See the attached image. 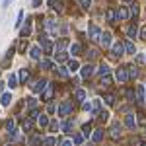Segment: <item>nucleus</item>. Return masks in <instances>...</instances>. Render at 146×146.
Masks as SVG:
<instances>
[{
  "label": "nucleus",
  "mask_w": 146,
  "mask_h": 146,
  "mask_svg": "<svg viewBox=\"0 0 146 146\" xmlns=\"http://www.w3.org/2000/svg\"><path fill=\"white\" fill-rule=\"evenodd\" d=\"M115 78L119 80L121 84H123V82H127V80H129V76H127V68H117V72H115Z\"/></svg>",
  "instance_id": "f257e3e1"
},
{
  "label": "nucleus",
  "mask_w": 146,
  "mask_h": 146,
  "mask_svg": "<svg viewBox=\"0 0 146 146\" xmlns=\"http://www.w3.org/2000/svg\"><path fill=\"white\" fill-rule=\"evenodd\" d=\"M121 131H123V125L121 123H113L111 125V136L113 138H119V136H121Z\"/></svg>",
  "instance_id": "f03ea898"
},
{
  "label": "nucleus",
  "mask_w": 146,
  "mask_h": 146,
  "mask_svg": "<svg viewBox=\"0 0 146 146\" xmlns=\"http://www.w3.org/2000/svg\"><path fill=\"white\" fill-rule=\"evenodd\" d=\"M100 35H101L100 27H98V25H90V31H88V37L96 41V39H100Z\"/></svg>",
  "instance_id": "7ed1b4c3"
},
{
  "label": "nucleus",
  "mask_w": 146,
  "mask_h": 146,
  "mask_svg": "<svg viewBox=\"0 0 146 146\" xmlns=\"http://www.w3.org/2000/svg\"><path fill=\"white\" fill-rule=\"evenodd\" d=\"M100 41H101V47H103V49H107V47L111 45V33H107V31H105L103 35H100Z\"/></svg>",
  "instance_id": "20e7f679"
},
{
  "label": "nucleus",
  "mask_w": 146,
  "mask_h": 146,
  "mask_svg": "<svg viewBox=\"0 0 146 146\" xmlns=\"http://www.w3.org/2000/svg\"><path fill=\"white\" fill-rule=\"evenodd\" d=\"M45 88H47V82H45V80H37V82L31 84V90H33V92H43Z\"/></svg>",
  "instance_id": "39448f33"
},
{
  "label": "nucleus",
  "mask_w": 146,
  "mask_h": 146,
  "mask_svg": "<svg viewBox=\"0 0 146 146\" xmlns=\"http://www.w3.org/2000/svg\"><path fill=\"white\" fill-rule=\"evenodd\" d=\"M144 88H142V86H138V88H136V103H138V105H144Z\"/></svg>",
  "instance_id": "423d86ee"
},
{
  "label": "nucleus",
  "mask_w": 146,
  "mask_h": 146,
  "mask_svg": "<svg viewBox=\"0 0 146 146\" xmlns=\"http://www.w3.org/2000/svg\"><path fill=\"white\" fill-rule=\"evenodd\" d=\"M125 125H127L129 129H135V127H136V119H135L133 113H127V117H125Z\"/></svg>",
  "instance_id": "0eeeda50"
},
{
  "label": "nucleus",
  "mask_w": 146,
  "mask_h": 146,
  "mask_svg": "<svg viewBox=\"0 0 146 146\" xmlns=\"http://www.w3.org/2000/svg\"><path fill=\"white\" fill-rule=\"evenodd\" d=\"M29 35H31V20H27L25 25L22 27V37H23V39H27Z\"/></svg>",
  "instance_id": "6e6552de"
},
{
  "label": "nucleus",
  "mask_w": 146,
  "mask_h": 146,
  "mask_svg": "<svg viewBox=\"0 0 146 146\" xmlns=\"http://www.w3.org/2000/svg\"><path fill=\"white\" fill-rule=\"evenodd\" d=\"M70 109H72V103H70V101H64V103L60 105V109H58V113H60L62 117H66L68 113H70Z\"/></svg>",
  "instance_id": "1a4fd4ad"
},
{
  "label": "nucleus",
  "mask_w": 146,
  "mask_h": 146,
  "mask_svg": "<svg viewBox=\"0 0 146 146\" xmlns=\"http://www.w3.org/2000/svg\"><path fill=\"white\" fill-rule=\"evenodd\" d=\"M66 47H68V39H60V41L55 45V53H62Z\"/></svg>",
  "instance_id": "9d476101"
},
{
  "label": "nucleus",
  "mask_w": 146,
  "mask_h": 146,
  "mask_svg": "<svg viewBox=\"0 0 146 146\" xmlns=\"http://www.w3.org/2000/svg\"><path fill=\"white\" fill-rule=\"evenodd\" d=\"M117 20H129V10L125 8V6H121L119 8V12H117V16H115Z\"/></svg>",
  "instance_id": "9b49d317"
},
{
  "label": "nucleus",
  "mask_w": 146,
  "mask_h": 146,
  "mask_svg": "<svg viewBox=\"0 0 146 146\" xmlns=\"http://www.w3.org/2000/svg\"><path fill=\"white\" fill-rule=\"evenodd\" d=\"M92 74H94V66H92V64L82 66V78H90Z\"/></svg>",
  "instance_id": "f8f14e48"
},
{
  "label": "nucleus",
  "mask_w": 146,
  "mask_h": 146,
  "mask_svg": "<svg viewBox=\"0 0 146 146\" xmlns=\"http://www.w3.org/2000/svg\"><path fill=\"white\" fill-rule=\"evenodd\" d=\"M111 51H113V53H111L113 56H121V55H123V51H125V49H123V43H115Z\"/></svg>",
  "instance_id": "ddd939ff"
},
{
  "label": "nucleus",
  "mask_w": 146,
  "mask_h": 146,
  "mask_svg": "<svg viewBox=\"0 0 146 146\" xmlns=\"http://www.w3.org/2000/svg\"><path fill=\"white\" fill-rule=\"evenodd\" d=\"M68 72H76V70H78L80 68V62L78 60H76V58H72V60H70V62H68Z\"/></svg>",
  "instance_id": "4468645a"
},
{
  "label": "nucleus",
  "mask_w": 146,
  "mask_h": 146,
  "mask_svg": "<svg viewBox=\"0 0 146 146\" xmlns=\"http://www.w3.org/2000/svg\"><path fill=\"white\" fill-rule=\"evenodd\" d=\"M51 98H53V86H51V84H47L45 94H43V101H49Z\"/></svg>",
  "instance_id": "2eb2a0df"
},
{
  "label": "nucleus",
  "mask_w": 146,
  "mask_h": 146,
  "mask_svg": "<svg viewBox=\"0 0 146 146\" xmlns=\"http://www.w3.org/2000/svg\"><path fill=\"white\" fill-rule=\"evenodd\" d=\"M45 27H47V31H49V33H53V35L56 33V25H55V22L47 20V22H45Z\"/></svg>",
  "instance_id": "dca6fc26"
},
{
  "label": "nucleus",
  "mask_w": 146,
  "mask_h": 146,
  "mask_svg": "<svg viewBox=\"0 0 146 146\" xmlns=\"http://www.w3.org/2000/svg\"><path fill=\"white\" fill-rule=\"evenodd\" d=\"M49 4H51V8H53V10H56V12H62V2H60V0H51Z\"/></svg>",
  "instance_id": "f3484780"
},
{
  "label": "nucleus",
  "mask_w": 146,
  "mask_h": 146,
  "mask_svg": "<svg viewBox=\"0 0 146 146\" xmlns=\"http://www.w3.org/2000/svg\"><path fill=\"white\" fill-rule=\"evenodd\" d=\"M74 98H76V101H84V100H86V92L78 88V90L74 92Z\"/></svg>",
  "instance_id": "a211bd4d"
},
{
  "label": "nucleus",
  "mask_w": 146,
  "mask_h": 146,
  "mask_svg": "<svg viewBox=\"0 0 146 146\" xmlns=\"http://www.w3.org/2000/svg\"><path fill=\"white\" fill-rule=\"evenodd\" d=\"M31 127H33V119H31V117H29V119H25V121L22 123L23 131H31Z\"/></svg>",
  "instance_id": "6ab92c4d"
},
{
  "label": "nucleus",
  "mask_w": 146,
  "mask_h": 146,
  "mask_svg": "<svg viewBox=\"0 0 146 146\" xmlns=\"http://www.w3.org/2000/svg\"><path fill=\"white\" fill-rule=\"evenodd\" d=\"M100 84H101V86H105V88H107V86L111 84V76H109V74H105V76H101V78H100Z\"/></svg>",
  "instance_id": "aec40b11"
},
{
  "label": "nucleus",
  "mask_w": 146,
  "mask_h": 146,
  "mask_svg": "<svg viewBox=\"0 0 146 146\" xmlns=\"http://www.w3.org/2000/svg\"><path fill=\"white\" fill-rule=\"evenodd\" d=\"M123 49H125V51H127V53H131V55H135V53H136L135 45H133V43H129V41H127V43H125V45H123Z\"/></svg>",
  "instance_id": "412c9836"
},
{
  "label": "nucleus",
  "mask_w": 146,
  "mask_h": 146,
  "mask_svg": "<svg viewBox=\"0 0 146 146\" xmlns=\"http://www.w3.org/2000/svg\"><path fill=\"white\" fill-rule=\"evenodd\" d=\"M0 103H2V105H10V103H12V96H10V94H2Z\"/></svg>",
  "instance_id": "4be33fe9"
},
{
  "label": "nucleus",
  "mask_w": 146,
  "mask_h": 146,
  "mask_svg": "<svg viewBox=\"0 0 146 146\" xmlns=\"http://www.w3.org/2000/svg\"><path fill=\"white\" fill-rule=\"evenodd\" d=\"M125 68H127V76H129V78H136V74H138V72H136L135 66H125Z\"/></svg>",
  "instance_id": "5701e85b"
},
{
  "label": "nucleus",
  "mask_w": 146,
  "mask_h": 146,
  "mask_svg": "<svg viewBox=\"0 0 146 146\" xmlns=\"http://www.w3.org/2000/svg\"><path fill=\"white\" fill-rule=\"evenodd\" d=\"M136 33H138V27H136V23H133V25L129 27V37H131V39H135Z\"/></svg>",
  "instance_id": "b1692460"
},
{
  "label": "nucleus",
  "mask_w": 146,
  "mask_h": 146,
  "mask_svg": "<svg viewBox=\"0 0 146 146\" xmlns=\"http://www.w3.org/2000/svg\"><path fill=\"white\" fill-rule=\"evenodd\" d=\"M29 55H31V58L37 60V58L41 56V49H39V47H31V53H29Z\"/></svg>",
  "instance_id": "393cba45"
},
{
  "label": "nucleus",
  "mask_w": 146,
  "mask_h": 146,
  "mask_svg": "<svg viewBox=\"0 0 146 146\" xmlns=\"http://www.w3.org/2000/svg\"><path fill=\"white\" fill-rule=\"evenodd\" d=\"M62 131H64V133H72V121H70V119H66V121L62 123Z\"/></svg>",
  "instance_id": "a878e982"
},
{
  "label": "nucleus",
  "mask_w": 146,
  "mask_h": 146,
  "mask_svg": "<svg viewBox=\"0 0 146 146\" xmlns=\"http://www.w3.org/2000/svg\"><path fill=\"white\" fill-rule=\"evenodd\" d=\"M27 78H29V70H27V68H22V70H20V80L25 82Z\"/></svg>",
  "instance_id": "bb28decb"
},
{
  "label": "nucleus",
  "mask_w": 146,
  "mask_h": 146,
  "mask_svg": "<svg viewBox=\"0 0 146 146\" xmlns=\"http://www.w3.org/2000/svg\"><path fill=\"white\" fill-rule=\"evenodd\" d=\"M101 138H103V131H101V129L94 131V142H100Z\"/></svg>",
  "instance_id": "cd10ccee"
},
{
  "label": "nucleus",
  "mask_w": 146,
  "mask_h": 146,
  "mask_svg": "<svg viewBox=\"0 0 146 146\" xmlns=\"http://www.w3.org/2000/svg\"><path fill=\"white\" fill-rule=\"evenodd\" d=\"M8 84H10V88H16V86H18V76H16V74H10Z\"/></svg>",
  "instance_id": "c85d7f7f"
},
{
  "label": "nucleus",
  "mask_w": 146,
  "mask_h": 146,
  "mask_svg": "<svg viewBox=\"0 0 146 146\" xmlns=\"http://www.w3.org/2000/svg\"><path fill=\"white\" fill-rule=\"evenodd\" d=\"M98 119H100L101 123H105V121L109 119V113H107V111H100V113H98Z\"/></svg>",
  "instance_id": "c756f323"
},
{
  "label": "nucleus",
  "mask_w": 146,
  "mask_h": 146,
  "mask_svg": "<svg viewBox=\"0 0 146 146\" xmlns=\"http://www.w3.org/2000/svg\"><path fill=\"white\" fill-rule=\"evenodd\" d=\"M70 53L76 56V55H80V43H72V47H70Z\"/></svg>",
  "instance_id": "7c9ffc66"
},
{
  "label": "nucleus",
  "mask_w": 146,
  "mask_h": 146,
  "mask_svg": "<svg viewBox=\"0 0 146 146\" xmlns=\"http://www.w3.org/2000/svg\"><path fill=\"white\" fill-rule=\"evenodd\" d=\"M41 45H43V49H45V53H51V51H53V47H51V43H49L47 39L41 41Z\"/></svg>",
  "instance_id": "2f4dec72"
},
{
  "label": "nucleus",
  "mask_w": 146,
  "mask_h": 146,
  "mask_svg": "<svg viewBox=\"0 0 146 146\" xmlns=\"http://www.w3.org/2000/svg\"><path fill=\"white\" fill-rule=\"evenodd\" d=\"M103 100H105V103H107V105H113V103H115V96H113V94H107Z\"/></svg>",
  "instance_id": "473e14b6"
},
{
  "label": "nucleus",
  "mask_w": 146,
  "mask_h": 146,
  "mask_svg": "<svg viewBox=\"0 0 146 146\" xmlns=\"http://www.w3.org/2000/svg\"><path fill=\"white\" fill-rule=\"evenodd\" d=\"M27 107H29V109H35V107H37V100H33V98H27Z\"/></svg>",
  "instance_id": "72a5a7b5"
},
{
  "label": "nucleus",
  "mask_w": 146,
  "mask_h": 146,
  "mask_svg": "<svg viewBox=\"0 0 146 146\" xmlns=\"http://www.w3.org/2000/svg\"><path fill=\"white\" fill-rule=\"evenodd\" d=\"M56 144V138L55 136H49V138H45V146H55Z\"/></svg>",
  "instance_id": "f704fd0d"
},
{
  "label": "nucleus",
  "mask_w": 146,
  "mask_h": 146,
  "mask_svg": "<svg viewBox=\"0 0 146 146\" xmlns=\"http://www.w3.org/2000/svg\"><path fill=\"white\" fill-rule=\"evenodd\" d=\"M100 74H101V76L109 74V66H107V64H101V66H100Z\"/></svg>",
  "instance_id": "c9c22d12"
},
{
  "label": "nucleus",
  "mask_w": 146,
  "mask_h": 146,
  "mask_svg": "<svg viewBox=\"0 0 146 146\" xmlns=\"http://www.w3.org/2000/svg\"><path fill=\"white\" fill-rule=\"evenodd\" d=\"M39 125H41V127H47V125H49V119H47L45 115H39Z\"/></svg>",
  "instance_id": "e433bc0d"
},
{
  "label": "nucleus",
  "mask_w": 146,
  "mask_h": 146,
  "mask_svg": "<svg viewBox=\"0 0 146 146\" xmlns=\"http://www.w3.org/2000/svg\"><path fill=\"white\" fill-rule=\"evenodd\" d=\"M82 131H84V136H88L92 133V125L88 123V125H84V127H82Z\"/></svg>",
  "instance_id": "4c0bfd02"
},
{
  "label": "nucleus",
  "mask_w": 146,
  "mask_h": 146,
  "mask_svg": "<svg viewBox=\"0 0 146 146\" xmlns=\"http://www.w3.org/2000/svg\"><path fill=\"white\" fill-rule=\"evenodd\" d=\"M107 22H115V12H113V10H107Z\"/></svg>",
  "instance_id": "58836bf2"
},
{
  "label": "nucleus",
  "mask_w": 146,
  "mask_h": 146,
  "mask_svg": "<svg viewBox=\"0 0 146 146\" xmlns=\"http://www.w3.org/2000/svg\"><path fill=\"white\" fill-rule=\"evenodd\" d=\"M131 16H133V18H136V16H138V6H136V4H133V6H131Z\"/></svg>",
  "instance_id": "ea45409f"
},
{
  "label": "nucleus",
  "mask_w": 146,
  "mask_h": 146,
  "mask_svg": "<svg viewBox=\"0 0 146 146\" xmlns=\"http://www.w3.org/2000/svg\"><path fill=\"white\" fill-rule=\"evenodd\" d=\"M56 60L58 62H64L66 60V53H56Z\"/></svg>",
  "instance_id": "a19ab883"
},
{
  "label": "nucleus",
  "mask_w": 146,
  "mask_h": 146,
  "mask_svg": "<svg viewBox=\"0 0 146 146\" xmlns=\"http://www.w3.org/2000/svg\"><path fill=\"white\" fill-rule=\"evenodd\" d=\"M82 140H84L82 135H74V144H82Z\"/></svg>",
  "instance_id": "79ce46f5"
},
{
  "label": "nucleus",
  "mask_w": 146,
  "mask_h": 146,
  "mask_svg": "<svg viewBox=\"0 0 146 146\" xmlns=\"http://www.w3.org/2000/svg\"><path fill=\"white\" fill-rule=\"evenodd\" d=\"M39 142H41V136L37 135V136H33V138H31V146H37L39 144Z\"/></svg>",
  "instance_id": "37998d69"
},
{
  "label": "nucleus",
  "mask_w": 146,
  "mask_h": 146,
  "mask_svg": "<svg viewBox=\"0 0 146 146\" xmlns=\"http://www.w3.org/2000/svg\"><path fill=\"white\" fill-rule=\"evenodd\" d=\"M41 68H51V60L43 58V60H41Z\"/></svg>",
  "instance_id": "c03bdc74"
},
{
  "label": "nucleus",
  "mask_w": 146,
  "mask_h": 146,
  "mask_svg": "<svg viewBox=\"0 0 146 146\" xmlns=\"http://www.w3.org/2000/svg\"><path fill=\"white\" fill-rule=\"evenodd\" d=\"M80 4H82L84 8H90V6H92V0H80Z\"/></svg>",
  "instance_id": "a18cd8bd"
},
{
  "label": "nucleus",
  "mask_w": 146,
  "mask_h": 146,
  "mask_svg": "<svg viewBox=\"0 0 146 146\" xmlns=\"http://www.w3.org/2000/svg\"><path fill=\"white\" fill-rule=\"evenodd\" d=\"M82 107H84L86 111H92V103H90V101H84V105H82Z\"/></svg>",
  "instance_id": "49530a36"
},
{
  "label": "nucleus",
  "mask_w": 146,
  "mask_h": 146,
  "mask_svg": "<svg viewBox=\"0 0 146 146\" xmlns=\"http://www.w3.org/2000/svg\"><path fill=\"white\" fill-rule=\"evenodd\" d=\"M6 129H8V131L12 133V129H14V121H12V119L8 121V123H6Z\"/></svg>",
  "instance_id": "de8ad7c7"
},
{
  "label": "nucleus",
  "mask_w": 146,
  "mask_h": 146,
  "mask_svg": "<svg viewBox=\"0 0 146 146\" xmlns=\"http://www.w3.org/2000/svg\"><path fill=\"white\" fill-rule=\"evenodd\" d=\"M22 20H23V12H20V14H18V22H16V25H20Z\"/></svg>",
  "instance_id": "09e8293b"
},
{
  "label": "nucleus",
  "mask_w": 146,
  "mask_h": 146,
  "mask_svg": "<svg viewBox=\"0 0 146 146\" xmlns=\"http://www.w3.org/2000/svg\"><path fill=\"white\" fill-rule=\"evenodd\" d=\"M25 47H27V41H25V39H23L22 43H20V51H25Z\"/></svg>",
  "instance_id": "8fccbe9b"
},
{
  "label": "nucleus",
  "mask_w": 146,
  "mask_h": 146,
  "mask_svg": "<svg viewBox=\"0 0 146 146\" xmlns=\"http://www.w3.org/2000/svg\"><path fill=\"white\" fill-rule=\"evenodd\" d=\"M88 53H90V58H94V56H98V51H96V49H90Z\"/></svg>",
  "instance_id": "3c124183"
},
{
  "label": "nucleus",
  "mask_w": 146,
  "mask_h": 146,
  "mask_svg": "<svg viewBox=\"0 0 146 146\" xmlns=\"http://www.w3.org/2000/svg\"><path fill=\"white\" fill-rule=\"evenodd\" d=\"M60 146H72V142H70V140H62V142H60Z\"/></svg>",
  "instance_id": "603ef678"
},
{
  "label": "nucleus",
  "mask_w": 146,
  "mask_h": 146,
  "mask_svg": "<svg viewBox=\"0 0 146 146\" xmlns=\"http://www.w3.org/2000/svg\"><path fill=\"white\" fill-rule=\"evenodd\" d=\"M140 35H142V39H146V25L142 27V29H140Z\"/></svg>",
  "instance_id": "864d4df0"
},
{
  "label": "nucleus",
  "mask_w": 146,
  "mask_h": 146,
  "mask_svg": "<svg viewBox=\"0 0 146 146\" xmlns=\"http://www.w3.org/2000/svg\"><path fill=\"white\" fill-rule=\"evenodd\" d=\"M41 4V0H33V6H39Z\"/></svg>",
  "instance_id": "5fc2aeb1"
},
{
  "label": "nucleus",
  "mask_w": 146,
  "mask_h": 146,
  "mask_svg": "<svg viewBox=\"0 0 146 146\" xmlns=\"http://www.w3.org/2000/svg\"><path fill=\"white\" fill-rule=\"evenodd\" d=\"M10 2L12 0H4V6H10Z\"/></svg>",
  "instance_id": "6e6d98bb"
},
{
  "label": "nucleus",
  "mask_w": 146,
  "mask_h": 146,
  "mask_svg": "<svg viewBox=\"0 0 146 146\" xmlns=\"http://www.w3.org/2000/svg\"><path fill=\"white\" fill-rule=\"evenodd\" d=\"M2 88H4V82H0V92H2Z\"/></svg>",
  "instance_id": "4d7b16f0"
},
{
  "label": "nucleus",
  "mask_w": 146,
  "mask_h": 146,
  "mask_svg": "<svg viewBox=\"0 0 146 146\" xmlns=\"http://www.w3.org/2000/svg\"><path fill=\"white\" fill-rule=\"evenodd\" d=\"M125 2H129V0H125Z\"/></svg>",
  "instance_id": "13d9d810"
}]
</instances>
